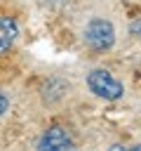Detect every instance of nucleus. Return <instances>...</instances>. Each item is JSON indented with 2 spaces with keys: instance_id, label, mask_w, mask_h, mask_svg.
<instances>
[{
  "instance_id": "1",
  "label": "nucleus",
  "mask_w": 141,
  "mask_h": 151,
  "mask_svg": "<svg viewBox=\"0 0 141 151\" xmlns=\"http://www.w3.org/2000/svg\"><path fill=\"white\" fill-rule=\"evenodd\" d=\"M87 85H89V90H92L96 97L108 99V101H115V99H120V97L125 94L122 83L115 80V78H113L108 71H103V68H94V71L87 76Z\"/></svg>"
},
{
  "instance_id": "2",
  "label": "nucleus",
  "mask_w": 141,
  "mask_h": 151,
  "mask_svg": "<svg viewBox=\"0 0 141 151\" xmlns=\"http://www.w3.org/2000/svg\"><path fill=\"white\" fill-rule=\"evenodd\" d=\"M85 42L92 50H96V52L113 47V42H115V28H113V24L108 19H92L87 24V28H85Z\"/></svg>"
},
{
  "instance_id": "3",
  "label": "nucleus",
  "mask_w": 141,
  "mask_h": 151,
  "mask_svg": "<svg viewBox=\"0 0 141 151\" xmlns=\"http://www.w3.org/2000/svg\"><path fill=\"white\" fill-rule=\"evenodd\" d=\"M38 146L45 149V151H63V149H73L75 144H73L70 134H68L63 127H49V130L42 134V139H40Z\"/></svg>"
},
{
  "instance_id": "4",
  "label": "nucleus",
  "mask_w": 141,
  "mask_h": 151,
  "mask_svg": "<svg viewBox=\"0 0 141 151\" xmlns=\"http://www.w3.org/2000/svg\"><path fill=\"white\" fill-rule=\"evenodd\" d=\"M14 38H16V21L9 17H2L0 19V54L12 47Z\"/></svg>"
},
{
  "instance_id": "5",
  "label": "nucleus",
  "mask_w": 141,
  "mask_h": 151,
  "mask_svg": "<svg viewBox=\"0 0 141 151\" xmlns=\"http://www.w3.org/2000/svg\"><path fill=\"white\" fill-rule=\"evenodd\" d=\"M132 33H134V35H136V38H141V17H139V19H134V21H132Z\"/></svg>"
},
{
  "instance_id": "6",
  "label": "nucleus",
  "mask_w": 141,
  "mask_h": 151,
  "mask_svg": "<svg viewBox=\"0 0 141 151\" xmlns=\"http://www.w3.org/2000/svg\"><path fill=\"white\" fill-rule=\"evenodd\" d=\"M7 106H9V101H7V97L5 94H0V116L7 111Z\"/></svg>"
}]
</instances>
